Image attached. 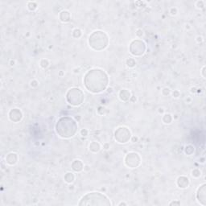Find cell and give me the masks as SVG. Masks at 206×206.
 Instances as JSON below:
<instances>
[{"instance_id": "obj_25", "label": "cell", "mask_w": 206, "mask_h": 206, "mask_svg": "<svg viewBox=\"0 0 206 206\" xmlns=\"http://www.w3.org/2000/svg\"><path fill=\"white\" fill-rule=\"evenodd\" d=\"M87 135H88V131H87V130H85V129H83V130L81 131V135L86 136Z\"/></svg>"}, {"instance_id": "obj_28", "label": "cell", "mask_w": 206, "mask_h": 206, "mask_svg": "<svg viewBox=\"0 0 206 206\" xmlns=\"http://www.w3.org/2000/svg\"><path fill=\"white\" fill-rule=\"evenodd\" d=\"M180 205V202H176V201H175V202H172V203H170V205Z\"/></svg>"}, {"instance_id": "obj_11", "label": "cell", "mask_w": 206, "mask_h": 206, "mask_svg": "<svg viewBox=\"0 0 206 206\" xmlns=\"http://www.w3.org/2000/svg\"><path fill=\"white\" fill-rule=\"evenodd\" d=\"M188 184H189V180L187 177L185 176H180L179 177L177 180V185L180 188H185L188 186Z\"/></svg>"}, {"instance_id": "obj_3", "label": "cell", "mask_w": 206, "mask_h": 206, "mask_svg": "<svg viewBox=\"0 0 206 206\" xmlns=\"http://www.w3.org/2000/svg\"><path fill=\"white\" fill-rule=\"evenodd\" d=\"M79 205H111V202L100 192H90L81 198Z\"/></svg>"}, {"instance_id": "obj_7", "label": "cell", "mask_w": 206, "mask_h": 206, "mask_svg": "<svg viewBox=\"0 0 206 206\" xmlns=\"http://www.w3.org/2000/svg\"><path fill=\"white\" fill-rule=\"evenodd\" d=\"M115 139L120 143H126L131 139V132L127 127H119L114 132Z\"/></svg>"}, {"instance_id": "obj_26", "label": "cell", "mask_w": 206, "mask_h": 206, "mask_svg": "<svg viewBox=\"0 0 206 206\" xmlns=\"http://www.w3.org/2000/svg\"><path fill=\"white\" fill-rule=\"evenodd\" d=\"M179 95H180V94H179L178 91H176V92H174L173 93V96L175 97V98H177V97H179Z\"/></svg>"}, {"instance_id": "obj_5", "label": "cell", "mask_w": 206, "mask_h": 206, "mask_svg": "<svg viewBox=\"0 0 206 206\" xmlns=\"http://www.w3.org/2000/svg\"><path fill=\"white\" fill-rule=\"evenodd\" d=\"M67 102L73 106H80L84 101V94L78 88H72L66 94Z\"/></svg>"}, {"instance_id": "obj_8", "label": "cell", "mask_w": 206, "mask_h": 206, "mask_svg": "<svg viewBox=\"0 0 206 206\" xmlns=\"http://www.w3.org/2000/svg\"><path fill=\"white\" fill-rule=\"evenodd\" d=\"M141 163V159L139 155L135 152H131L127 154L125 158V164L127 167L131 168H135L139 166Z\"/></svg>"}, {"instance_id": "obj_22", "label": "cell", "mask_w": 206, "mask_h": 206, "mask_svg": "<svg viewBox=\"0 0 206 206\" xmlns=\"http://www.w3.org/2000/svg\"><path fill=\"white\" fill-rule=\"evenodd\" d=\"M192 176L194 177H200L201 176V171H199L198 169H194L192 171Z\"/></svg>"}, {"instance_id": "obj_13", "label": "cell", "mask_w": 206, "mask_h": 206, "mask_svg": "<svg viewBox=\"0 0 206 206\" xmlns=\"http://www.w3.org/2000/svg\"><path fill=\"white\" fill-rule=\"evenodd\" d=\"M119 97H120V99L122 101L127 102V101H128L129 99L131 98V94L127 89H122L119 93Z\"/></svg>"}, {"instance_id": "obj_17", "label": "cell", "mask_w": 206, "mask_h": 206, "mask_svg": "<svg viewBox=\"0 0 206 206\" xmlns=\"http://www.w3.org/2000/svg\"><path fill=\"white\" fill-rule=\"evenodd\" d=\"M65 180L67 183H72L73 180H74V176L73 174L70 173V172H68L65 176Z\"/></svg>"}, {"instance_id": "obj_24", "label": "cell", "mask_w": 206, "mask_h": 206, "mask_svg": "<svg viewBox=\"0 0 206 206\" xmlns=\"http://www.w3.org/2000/svg\"><path fill=\"white\" fill-rule=\"evenodd\" d=\"M40 65L42 66L43 68H47L48 65V62L47 60H43L40 63Z\"/></svg>"}, {"instance_id": "obj_19", "label": "cell", "mask_w": 206, "mask_h": 206, "mask_svg": "<svg viewBox=\"0 0 206 206\" xmlns=\"http://www.w3.org/2000/svg\"><path fill=\"white\" fill-rule=\"evenodd\" d=\"M193 151H194V147L191 145H188L186 147V148H185V152H186V154H188V155H190V154H192L193 153Z\"/></svg>"}, {"instance_id": "obj_6", "label": "cell", "mask_w": 206, "mask_h": 206, "mask_svg": "<svg viewBox=\"0 0 206 206\" xmlns=\"http://www.w3.org/2000/svg\"><path fill=\"white\" fill-rule=\"evenodd\" d=\"M146 51V44L140 40H135L131 42L130 45V52L132 55L135 56H140L143 55Z\"/></svg>"}, {"instance_id": "obj_21", "label": "cell", "mask_w": 206, "mask_h": 206, "mask_svg": "<svg viewBox=\"0 0 206 206\" xmlns=\"http://www.w3.org/2000/svg\"><path fill=\"white\" fill-rule=\"evenodd\" d=\"M73 36L75 38H79L81 36V30L79 29H75L74 31H73Z\"/></svg>"}, {"instance_id": "obj_16", "label": "cell", "mask_w": 206, "mask_h": 206, "mask_svg": "<svg viewBox=\"0 0 206 206\" xmlns=\"http://www.w3.org/2000/svg\"><path fill=\"white\" fill-rule=\"evenodd\" d=\"M89 150L93 152H98L100 150V145H99L98 143L97 142H93L90 143L89 145Z\"/></svg>"}, {"instance_id": "obj_14", "label": "cell", "mask_w": 206, "mask_h": 206, "mask_svg": "<svg viewBox=\"0 0 206 206\" xmlns=\"http://www.w3.org/2000/svg\"><path fill=\"white\" fill-rule=\"evenodd\" d=\"M17 159H18V157H17V154L15 153H11L6 158L7 164H11V165H13V164H15L17 162Z\"/></svg>"}, {"instance_id": "obj_1", "label": "cell", "mask_w": 206, "mask_h": 206, "mask_svg": "<svg viewBox=\"0 0 206 206\" xmlns=\"http://www.w3.org/2000/svg\"><path fill=\"white\" fill-rule=\"evenodd\" d=\"M109 78L107 74L100 69H94L85 75L84 85L85 88L93 94H99L107 87Z\"/></svg>"}, {"instance_id": "obj_12", "label": "cell", "mask_w": 206, "mask_h": 206, "mask_svg": "<svg viewBox=\"0 0 206 206\" xmlns=\"http://www.w3.org/2000/svg\"><path fill=\"white\" fill-rule=\"evenodd\" d=\"M72 168L73 169L75 172H81L82 171L83 169V164L82 162L79 160V159H77V160H74L73 163H72Z\"/></svg>"}, {"instance_id": "obj_10", "label": "cell", "mask_w": 206, "mask_h": 206, "mask_svg": "<svg viewBox=\"0 0 206 206\" xmlns=\"http://www.w3.org/2000/svg\"><path fill=\"white\" fill-rule=\"evenodd\" d=\"M23 117L22 112L19 110V109H13L11 110L9 113L10 119L14 122H19Z\"/></svg>"}, {"instance_id": "obj_15", "label": "cell", "mask_w": 206, "mask_h": 206, "mask_svg": "<svg viewBox=\"0 0 206 206\" xmlns=\"http://www.w3.org/2000/svg\"><path fill=\"white\" fill-rule=\"evenodd\" d=\"M60 19L62 22H68L70 19V14L69 11H62L60 14Z\"/></svg>"}, {"instance_id": "obj_20", "label": "cell", "mask_w": 206, "mask_h": 206, "mask_svg": "<svg viewBox=\"0 0 206 206\" xmlns=\"http://www.w3.org/2000/svg\"><path fill=\"white\" fill-rule=\"evenodd\" d=\"M127 64L129 67H134V66L135 65V61L134 59L130 58V59H128L127 61Z\"/></svg>"}, {"instance_id": "obj_23", "label": "cell", "mask_w": 206, "mask_h": 206, "mask_svg": "<svg viewBox=\"0 0 206 206\" xmlns=\"http://www.w3.org/2000/svg\"><path fill=\"white\" fill-rule=\"evenodd\" d=\"M28 8H29L30 11H34V10L36 9V4L35 3L31 2V3H28Z\"/></svg>"}, {"instance_id": "obj_4", "label": "cell", "mask_w": 206, "mask_h": 206, "mask_svg": "<svg viewBox=\"0 0 206 206\" xmlns=\"http://www.w3.org/2000/svg\"><path fill=\"white\" fill-rule=\"evenodd\" d=\"M109 38L107 35L102 31H95L89 38V44L95 51H102L108 46Z\"/></svg>"}, {"instance_id": "obj_18", "label": "cell", "mask_w": 206, "mask_h": 206, "mask_svg": "<svg viewBox=\"0 0 206 206\" xmlns=\"http://www.w3.org/2000/svg\"><path fill=\"white\" fill-rule=\"evenodd\" d=\"M163 121L164 123H171V122L172 121V118L170 114H165L163 118Z\"/></svg>"}, {"instance_id": "obj_27", "label": "cell", "mask_w": 206, "mask_h": 206, "mask_svg": "<svg viewBox=\"0 0 206 206\" xmlns=\"http://www.w3.org/2000/svg\"><path fill=\"white\" fill-rule=\"evenodd\" d=\"M205 66H204V67H203V69H202V74H203V77H205Z\"/></svg>"}, {"instance_id": "obj_2", "label": "cell", "mask_w": 206, "mask_h": 206, "mask_svg": "<svg viewBox=\"0 0 206 206\" xmlns=\"http://www.w3.org/2000/svg\"><path fill=\"white\" fill-rule=\"evenodd\" d=\"M56 131L61 138L69 139L76 135L77 131V124L72 118L67 116L62 117L56 122Z\"/></svg>"}, {"instance_id": "obj_9", "label": "cell", "mask_w": 206, "mask_h": 206, "mask_svg": "<svg viewBox=\"0 0 206 206\" xmlns=\"http://www.w3.org/2000/svg\"><path fill=\"white\" fill-rule=\"evenodd\" d=\"M197 199L200 204L202 205H206V185L203 184L200 187V188L197 190Z\"/></svg>"}]
</instances>
